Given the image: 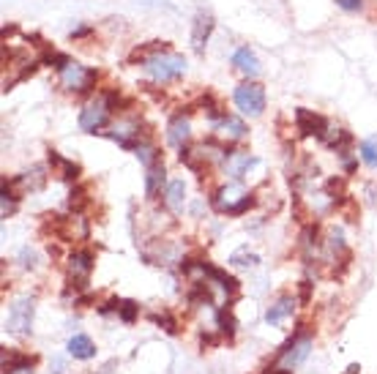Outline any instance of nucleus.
<instances>
[{
	"mask_svg": "<svg viewBox=\"0 0 377 374\" xmlns=\"http://www.w3.org/2000/svg\"><path fill=\"white\" fill-rule=\"evenodd\" d=\"M134 58L140 60V66L145 69V74L151 76L153 82L164 85V82H176L186 72V60L183 55H176L167 44H153L151 50H137Z\"/></svg>",
	"mask_w": 377,
	"mask_h": 374,
	"instance_id": "nucleus-1",
	"label": "nucleus"
},
{
	"mask_svg": "<svg viewBox=\"0 0 377 374\" xmlns=\"http://www.w3.org/2000/svg\"><path fill=\"white\" fill-rule=\"evenodd\" d=\"M115 93L107 91V93H99L96 99H91L85 104V109L79 112V128L88 131V134H96L99 128L107 126L110 115H112V107H115Z\"/></svg>",
	"mask_w": 377,
	"mask_h": 374,
	"instance_id": "nucleus-2",
	"label": "nucleus"
},
{
	"mask_svg": "<svg viewBox=\"0 0 377 374\" xmlns=\"http://www.w3.org/2000/svg\"><path fill=\"white\" fill-rule=\"evenodd\" d=\"M232 99H235V107H238L244 115H249V118L263 115V109H265V91H263V85H257V82H244V85H238L235 93H232Z\"/></svg>",
	"mask_w": 377,
	"mask_h": 374,
	"instance_id": "nucleus-3",
	"label": "nucleus"
},
{
	"mask_svg": "<svg viewBox=\"0 0 377 374\" xmlns=\"http://www.w3.org/2000/svg\"><path fill=\"white\" fill-rule=\"evenodd\" d=\"M96 72L93 69H88V66H79V63H66L63 69H60V85L66 88V91H72V93H88L91 88H93V82H96Z\"/></svg>",
	"mask_w": 377,
	"mask_h": 374,
	"instance_id": "nucleus-4",
	"label": "nucleus"
},
{
	"mask_svg": "<svg viewBox=\"0 0 377 374\" xmlns=\"http://www.w3.org/2000/svg\"><path fill=\"white\" fill-rule=\"evenodd\" d=\"M309 349H312V336L309 333H296L284 347L279 349V363L284 369H293V366H298L309 358Z\"/></svg>",
	"mask_w": 377,
	"mask_h": 374,
	"instance_id": "nucleus-5",
	"label": "nucleus"
},
{
	"mask_svg": "<svg viewBox=\"0 0 377 374\" xmlns=\"http://www.w3.org/2000/svg\"><path fill=\"white\" fill-rule=\"evenodd\" d=\"M33 309H36L33 298L17 300L11 306V312H8V317H6V328L14 330V333H30V328H33Z\"/></svg>",
	"mask_w": 377,
	"mask_h": 374,
	"instance_id": "nucleus-6",
	"label": "nucleus"
},
{
	"mask_svg": "<svg viewBox=\"0 0 377 374\" xmlns=\"http://www.w3.org/2000/svg\"><path fill=\"white\" fill-rule=\"evenodd\" d=\"M93 271V254L91 251H74L69 257V281L74 287H85Z\"/></svg>",
	"mask_w": 377,
	"mask_h": 374,
	"instance_id": "nucleus-7",
	"label": "nucleus"
},
{
	"mask_svg": "<svg viewBox=\"0 0 377 374\" xmlns=\"http://www.w3.org/2000/svg\"><path fill=\"white\" fill-rule=\"evenodd\" d=\"M110 137L124 148H137L140 145V123H137V118H121L118 123L112 126Z\"/></svg>",
	"mask_w": 377,
	"mask_h": 374,
	"instance_id": "nucleus-8",
	"label": "nucleus"
},
{
	"mask_svg": "<svg viewBox=\"0 0 377 374\" xmlns=\"http://www.w3.org/2000/svg\"><path fill=\"white\" fill-rule=\"evenodd\" d=\"M189 118L180 112V115H176L173 121H170V126H167V142L173 145V148H186V142H189Z\"/></svg>",
	"mask_w": 377,
	"mask_h": 374,
	"instance_id": "nucleus-9",
	"label": "nucleus"
},
{
	"mask_svg": "<svg viewBox=\"0 0 377 374\" xmlns=\"http://www.w3.org/2000/svg\"><path fill=\"white\" fill-rule=\"evenodd\" d=\"M244 194H246V192H244V186H241L238 180H232L230 186L219 189V192L213 194V208H216V211H222V213H227V211H230L235 202L241 200Z\"/></svg>",
	"mask_w": 377,
	"mask_h": 374,
	"instance_id": "nucleus-10",
	"label": "nucleus"
},
{
	"mask_svg": "<svg viewBox=\"0 0 377 374\" xmlns=\"http://www.w3.org/2000/svg\"><path fill=\"white\" fill-rule=\"evenodd\" d=\"M293 309H296V298H293V295H282V298H277L268 306L265 320H268V325H282L293 314Z\"/></svg>",
	"mask_w": 377,
	"mask_h": 374,
	"instance_id": "nucleus-11",
	"label": "nucleus"
},
{
	"mask_svg": "<svg viewBox=\"0 0 377 374\" xmlns=\"http://www.w3.org/2000/svg\"><path fill=\"white\" fill-rule=\"evenodd\" d=\"M296 123H298V128H301V134H317V137H323L326 134L328 123L320 118V115H315V112H309V109H298L296 112Z\"/></svg>",
	"mask_w": 377,
	"mask_h": 374,
	"instance_id": "nucleus-12",
	"label": "nucleus"
},
{
	"mask_svg": "<svg viewBox=\"0 0 377 374\" xmlns=\"http://www.w3.org/2000/svg\"><path fill=\"white\" fill-rule=\"evenodd\" d=\"M251 164H257V159H251L249 153H227L225 159V170L232 180H241Z\"/></svg>",
	"mask_w": 377,
	"mask_h": 374,
	"instance_id": "nucleus-13",
	"label": "nucleus"
},
{
	"mask_svg": "<svg viewBox=\"0 0 377 374\" xmlns=\"http://www.w3.org/2000/svg\"><path fill=\"white\" fill-rule=\"evenodd\" d=\"M167 183V173L161 164H153L148 167V175H145V197L148 200H159L161 197V189Z\"/></svg>",
	"mask_w": 377,
	"mask_h": 374,
	"instance_id": "nucleus-14",
	"label": "nucleus"
},
{
	"mask_svg": "<svg viewBox=\"0 0 377 374\" xmlns=\"http://www.w3.org/2000/svg\"><path fill=\"white\" fill-rule=\"evenodd\" d=\"M232 66L246 76H257L260 74V63H257V55L249 50V47H241V50L232 55Z\"/></svg>",
	"mask_w": 377,
	"mask_h": 374,
	"instance_id": "nucleus-15",
	"label": "nucleus"
},
{
	"mask_svg": "<svg viewBox=\"0 0 377 374\" xmlns=\"http://www.w3.org/2000/svg\"><path fill=\"white\" fill-rule=\"evenodd\" d=\"M69 355H72V358H79V361H88V358L96 355V345L91 342V336L74 333V336L69 339Z\"/></svg>",
	"mask_w": 377,
	"mask_h": 374,
	"instance_id": "nucleus-16",
	"label": "nucleus"
},
{
	"mask_svg": "<svg viewBox=\"0 0 377 374\" xmlns=\"http://www.w3.org/2000/svg\"><path fill=\"white\" fill-rule=\"evenodd\" d=\"M211 30H213V17H211V14H197L194 30H192V44H194V50L197 52H202L205 41H208V36H211Z\"/></svg>",
	"mask_w": 377,
	"mask_h": 374,
	"instance_id": "nucleus-17",
	"label": "nucleus"
},
{
	"mask_svg": "<svg viewBox=\"0 0 377 374\" xmlns=\"http://www.w3.org/2000/svg\"><path fill=\"white\" fill-rule=\"evenodd\" d=\"M216 128H219V134H222V137L232 140V142L246 137V126H244V121H238V118H232V115L219 118V121H216Z\"/></svg>",
	"mask_w": 377,
	"mask_h": 374,
	"instance_id": "nucleus-18",
	"label": "nucleus"
},
{
	"mask_svg": "<svg viewBox=\"0 0 377 374\" xmlns=\"http://www.w3.org/2000/svg\"><path fill=\"white\" fill-rule=\"evenodd\" d=\"M183 200H186V186H183V180H173V183L167 186V194H164L167 208H170L173 213H180V211H183Z\"/></svg>",
	"mask_w": 377,
	"mask_h": 374,
	"instance_id": "nucleus-19",
	"label": "nucleus"
},
{
	"mask_svg": "<svg viewBox=\"0 0 377 374\" xmlns=\"http://www.w3.org/2000/svg\"><path fill=\"white\" fill-rule=\"evenodd\" d=\"M50 164L58 170V175H60L63 180H77V175H79V167H77L74 161L63 159V156H60V153H55V150H50Z\"/></svg>",
	"mask_w": 377,
	"mask_h": 374,
	"instance_id": "nucleus-20",
	"label": "nucleus"
},
{
	"mask_svg": "<svg viewBox=\"0 0 377 374\" xmlns=\"http://www.w3.org/2000/svg\"><path fill=\"white\" fill-rule=\"evenodd\" d=\"M17 183H22L25 189H30V192H39L44 183H47V175H44V170L41 167H36L33 173H25L17 178Z\"/></svg>",
	"mask_w": 377,
	"mask_h": 374,
	"instance_id": "nucleus-21",
	"label": "nucleus"
},
{
	"mask_svg": "<svg viewBox=\"0 0 377 374\" xmlns=\"http://www.w3.org/2000/svg\"><path fill=\"white\" fill-rule=\"evenodd\" d=\"M257 262H260V257H257V254H251L249 249L232 251V257H230V265H235V268H254Z\"/></svg>",
	"mask_w": 377,
	"mask_h": 374,
	"instance_id": "nucleus-22",
	"label": "nucleus"
},
{
	"mask_svg": "<svg viewBox=\"0 0 377 374\" xmlns=\"http://www.w3.org/2000/svg\"><path fill=\"white\" fill-rule=\"evenodd\" d=\"M6 374H33V361L25 358V355H17V358H11V363L6 361Z\"/></svg>",
	"mask_w": 377,
	"mask_h": 374,
	"instance_id": "nucleus-23",
	"label": "nucleus"
},
{
	"mask_svg": "<svg viewBox=\"0 0 377 374\" xmlns=\"http://www.w3.org/2000/svg\"><path fill=\"white\" fill-rule=\"evenodd\" d=\"M361 161L366 167H377V137H369L361 142Z\"/></svg>",
	"mask_w": 377,
	"mask_h": 374,
	"instance_id": "nucleus-24",
	"label": "nucleus"
},
{
	"mask_svg": "<svg viewBox=\"0 0 377 374\" xmlns=\"http://www.w3.org/2000/svg\"><path fill=\"white\" fill-rule=\"evenodd\" d=\"M134 153H137V159H140L145 167H153V164H156V148L148 145V142H140V145L134 148Z\"/></svg>",
	"mask_w": 377,
	"mask_h": 374,
	"instance_id": "nucleus-25",
	"label": "nucleus"
},
{
	"mask_svg": "<svg viewBox=\"0 0 377 374\" xmlns=\"http://www.w3.org/2000/svg\"><path fill=\"white\" fill-rule=\"evenodd\" d=\"M137 312H140V306H137L134 300H124V303L118 306V314H121L124 323H134V320H137Z\"/></svg>",
	"mask_w": 377,
	"mask_h": 374,
	"instance_id": "nucleus-26",
	"label": "nucleus"
},
{
	"mask_svg": "<svg viewBox=\"0 0 377 374\" xmlns=\"http://www.w3.org/2000/svg\"><path fill=\"white\" fill-rule=\"evenodd\" d=\"M216 320H219V328H222V333H225L227 339H232V333H235V317H232V314H230V312H219V317H216Z\"/></svg>",
	"mask_w": 377,
	"mask_h": 374,
	"instance_id": "nucleus-27",
	"label": "nucleus"
},
{
	"mask_svg": "<svg viewBox=\"0 0 377 374\" xmlns=\"http://www.w3.org/2000/svg\"><path fill=\"white\" fill-rule=\"evenodd\" d=\"M251 205H254V197H251V194H244L241 200H238L232 208H230V211H227V216H241V213H246V211H249Z\"/></svg>",
	"mask_w": 377,
	"mask_h": 374,
	"instance_id": "nucleus-28",
	"label": "nucleus"
},
{
	"mask_svg": "<svg viewBox=\"0 0 377 374\" xmlns=\"http://www.w3.org/2000/svg\"><path fill=\"white\" fill-rule=\"evenodd\" d=\"M14 208H17V197L8 192V183H6L3 186V219H8L14 213Z\"/></svg>",
	"mask_w": 377,
	"mask_h": 374,
	"instance_id": "nucleus-29",
	"label": "nucleus"
},
{
	"mask_svg": "<svg viewBox=\"0 0 377 374\" xmlns=\"http://www.w3.org/2000/svg\"><path fill=\"white\" fill-rule=\"evenodd\" d=\"M153 320H156L159 325H164V330H167V333H178V325L170 314H153Z\"/></svg>",
	"mask_w": 377,
	"mask_h": 374,
	"instance_id": "nucleus-30",
	"label": "nucleus"
},
{
	"mask_svg": "<svg viewBox=\"0 0 377 374\" xmlns=\"http://www.w3.org/2000/svg\"><path fill=\"white\" fill-rule=\"evenodd\" d=\"M336 6H339V8H345V11H361L364 0H336Z\"/></svg>",
	"mask_w": 377,
	"mask_h": 374,
	"instance_id": "nucleus-31",
	"label": "nucleus"
},
{
	"mask_svg": "<svg viewBox=\"0 0 377 374\" xmlns=\"http://www.w3.org/2000/svg\"><path fill=\"white\" fill-rule=\"evenodd\" d=\"M22 268H36V251H22Z\"/></svg>",
	"mask_w": 377,
	"mask_h": 374,
	"instance_id": "nucleus-32",
	"label": "nucleus"
},
{
	"mask_svg": "<svg viewBox=\"0 0 377 374\" xmlns=\"http://www.w3.org/2000/svg\"><path fill=\"white\" fill-rule=\"evenodd\" d=\"M263 374H290V369L282 366V369H268V372H263Z\"/></svg>",
	"mask_w": 377,
	"mask_h": 374,
	"instance_id": "nucleus-33",
	"label": "nucleus"
}]
</instances>
